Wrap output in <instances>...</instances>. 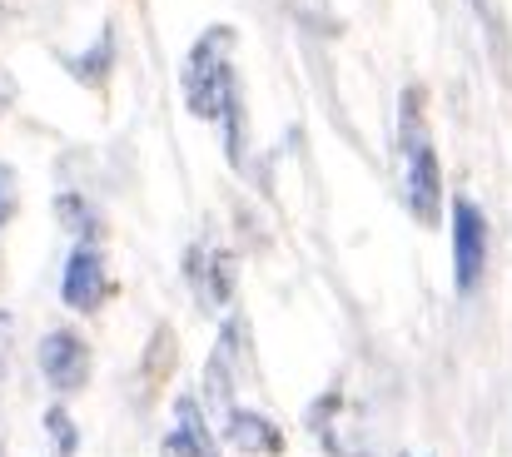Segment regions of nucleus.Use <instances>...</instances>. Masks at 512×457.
<instances>
[{
    "label": "nucleus",
    "instance_id": "f257e3e1",
    "mask_svg": "<svg viewBox=\"0 0 512 457\" xmlns=\"http://www.w3.org/2000/svg\"><path fill=\"white\" fill-rule=\"evenodd\" d=\"M398 154H403V199H408V214L433 229L438 214H443V169H438L433 135H428V125H423V95H418V90H403Z\"/></svg>",
    "mask_w": 512,
    "mask_h": 457
},
{
    "label": "nucleus",
    "instance_id": "f03ea898",
    "mask_svg": "<svg viewBox=\"0 0 512 457\" xmlns=\"http://www.w3.org/2000/svg\"><path fill=\"white\" fill-rule=\"evenodd\" d=\"M179 90H184V105L189 115L199 120H219L229 95L239 90V75H234V30L229 25H209L189 55H184V70H179Z\"/></svg>",
    "mask_w": 512,
    "mask_h": 457
},
{
    "label": "nucleus",
    "instance_id": "7ed1b4c3",
    "mask_svg": "<svg viewBox=\"0 0 512 457\" xmlns=\"http://www.w3.org/2000/svg\"><path fill=\"white\" fill-rule=\"evenodd\" d=\"M35 358H40V378H45L50 393H60V398L80 393V388L90 383V368H95L90 343H85L75 328H55V333H45Z\"/></svg>",
    "mask_w": 512,
    "mask_h": 457
},
{
    "label": "nucleus",
    "instance_id": "20e7f679",
    "mask_svg": "<svg viewBox=\"0 0 512 457\" xmlns=\"http://www.w3.org/2000/svg\"><path fill=\"white\" fill-rule=\"evenodd\" d=\"M488 269V219L473 199L453 204V284L458 294H473Z\"/></svg>",
    "mask_w": 512,
    "mask_h": 457
},
{
    "label": "nucleus",
    "instance_id": "39448f33",
    "mask_svg": "<svg viewBox=\"0 0 512 457\" xmlns=\"http://www.w3.org/2000/svg\"><path fill=\"white\" fill-rule=\"evenodd\" d=\"M60 299L75 313H100V304L110 299V274H105V254L95 244H75L60 274Z\"/></svg>",
    "mask_w": 512,
    "mask_h": 457
},
{
    "label": "nucleus",
    "instance_id": "423d86ee",
    "mask_svg": "<svg viewBox=\"0 0 512 457\" xmlns=\"http://www.w3.org/2000/svg\"><path fill=\"white\" fill-rule=\"evenodd\" d=\"M184 279H189L194 299L204 308H224L234 299V259L219 254V249H209V244H194L184 254Z\"/></svg>",
    "mask_w": 512,
    "mask_h": 457
},
{
    "label": "nucleus",
    "instance_id": "0eeeda50",
    "mask_svg": "<svg viewBox=\"0 0 512 457\" xmlns=\"http://www.w3.org/2000/svg\"><path fill=\"white\" fill-rule=\"evenodd\" d=\"M160 453L165 457H219V443H214V433H209V423H204V408H199V398H179L174 403V428L170 438L160 443Z\"/></svg>",
    "mask_w": 512,
    "mask_h": 457
},
{
    "label": "nucleus",
    "instance_id": "6e6552de",
    "mask_svg": "<svg viewBox=\"0 0 512 457\" xmlns=\"http://www.w3.org/2000/svg\"><path fill=\"white\" fill-rule=\"evenodd\" d=\"M224 438L249 457H274L284 448V433L264 413H254V408H229L224 413Z\"/></svg>",
    "mask_w": 512,
    "mask_h": 457
},
{
    "label": "nucleus",
    "instance_id": "1a4fd4ad",
    "mask_svg": "<svg viewBox=\"0 0 512 457\" xmlns=\"http://www.w3.org/2000/svg\"><path fill=\"white\" fill-rule=\"evenodd\" d=\"M55 219H60L70 234H80V239H100V214H95V204H90L80 189L55 194Z\"/></svg>",
    "mask_w": 512,
    "mask_h": 457
},
{
    "label": "nucleus",
    "instance_id": "9d476101",
    "mask_svg": "<svg viewBox=\"0 0 512 457\" xmlns=\"http://www.w3.org/2000/svg\"><path fill=\"white\" fill-rule=\"evenodd\" d=\"M110 70H115V30H105L85 55H75V60H70V75H75V80H85V85H105V80H110Z\"/></svg>",
    "mask_w": 512,
    "mask_h": 457
},
{
    "label": "nucleus",
    "instance_id": "9b49d317",
    "mask_svg": "<svg viewBox=\"0 0 512 457\" xmlns=\"http://www.w3.org/2000/svg\"><path fill=\"white\" fill-rule=\"evenodd\" d=\"M219 130H224V154H229V164H239V169H244V154H249L244 90H234V95H229V105H224V115H219Z\"/></svg>",
    "mask_w": 512,
    "mask_h": 457
},
{
    "label": "nucleus",
    "instance_id": "f8f14e48",
    "mask_svg": "<svg viewBox=\"0 0 512 457\" xmlns=\"http://www.w3.org/2000/svg\"><path fill=\"white\" fill-rule=\"evenodd\" d=\"M45 433H50V443H55V457H75L80 453V428H75V418H70L60 403L45 413Z\"/></svg>",
    "mask_w": 512,
    "mask_h": 457
},
{
    "label": "nucleus",
    "instance_id": "ddd939ff",
    "mask_svg": "<svg viewBox=\"0 0 512 457\" xmlns=\"http://www.w3.org/2000/svg\"><path fill=\"white\" fill-rule=\"evenodd\" d=\"M15 204H20V189H15V169L0 164V229L15 219Z\"/></svg>",
    "mask_w": 512,
    "mask_h": 457
},
{
    "label": "nucleus",
    "instance_id": "4468645a",
    "mask_svg": "<svg viewBox=\"0 0 512 457\" xmlns=\"http://www.w3.org/2000/svg\"><path fill=\"white\" fill-rule=\"evenodd\" d=\"M10 338H15V318L0 313V378L10 373Z\"/></svg>",
    "mask_w": 512,
    "mask_h": 457
}]
</instances>
